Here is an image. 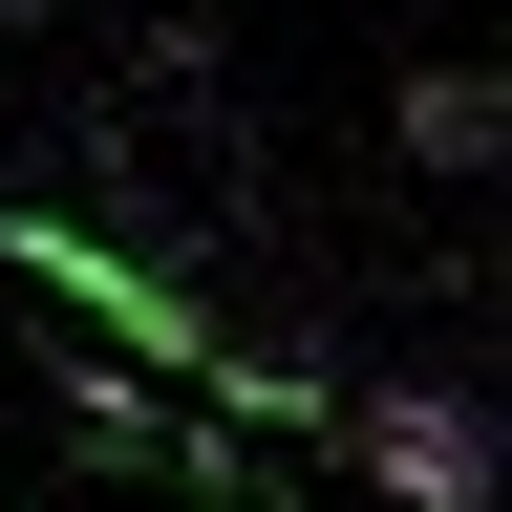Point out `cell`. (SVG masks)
<instances>
[{
	"mask_svg": "<svg viewBox=\"0 0 512 512\" xmlns=\"http://www.w3.org/2000/svg\"><path fill=\"white\" fill-rule=\"evenodd\" d=\"M363 470L406 491V512H491V427L448 406V384H406V406H363Z\"/></svg>",
	"mask_w": 512,
	"mask_h": 512,
	"instance_id": "7a4b0ae2",
	"label": "cell"
},
{
	"mask_svg": "<svg viewBox=\"0 0 512 512\" xmlns=\"http://www.w3.org/2000/svg\"><path fill=\"white\" fill-rule=\"evenodd\" d=\"M0 22H22V0H0Z\"/></svg>",
	"mask_w": 512,
	"mask_h": 512,
	"instance_id": "3957f363",
	"label": "cell"
},
{
	"mask_svg": "<svg viewBox=\"0 0 512 512\" xmlns=\"http://www.w3.org/2000/svg\"><path fill=\"white\" fill-rule=\"evenodd\" d=\"M0 256H22V278H43L64 320H86V342H128L150 384H235L256 427H299V384H278V363H235L214 320H192V278H150V256H107L86 214H0Z\"/></svg>",
	"mask_w": 512,
	"mask_h": 512,
	"instance_id": "6da1fadb",
	"label": "cell"
}]
</instances>
